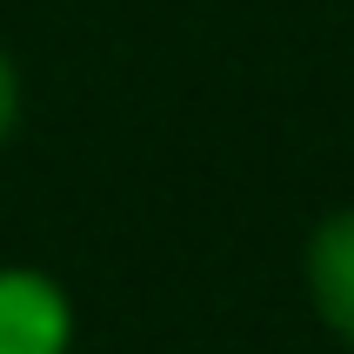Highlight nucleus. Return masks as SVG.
I'll use <instances>...</instances> for the list:
<instances>
[{"mask_svg": "<svg viewBox=\"0 0 354 354\" xmlns=\"http://www.w3.org/2000/svg\"><path fill=\"white\" fill-rule=\"evenodd\" d=\"M14 120H20V74H14V60L0 54V140L14 134Z\"/></svg>", "mask_w": 354, "mask_h": 354, "instance_id": "nucleus-3", "label": "nucleus"}, {"mask_svg": "<svg viewBox=\"0 0 354 354\" xmlns=\"http://www.w3.org/2000/svg\"><path fill=\"white\" fill-rule=\"evenodd\" d=\"M308 295H315V315L354 348V207L328 214L308 234Z\"/></svg>", "mask_w": 354, "mask_h": 354, "instance_id": "nucleus-2", "label": "nucleus"}, {"mask_svg": "<svg viewBox=\"0 0 354 354\" xmlns=\"http://www.w3.org/2000/svg\"><path fill=\"white\" fill-rule=\"evenodd\" d=\"M0 354H67V295L34 268H0Z\"/></svg>", "mask_w": 354, "mask_h": 354, "instance_id": "nucleus-1", "label": "nucleus"}]
</instances>
